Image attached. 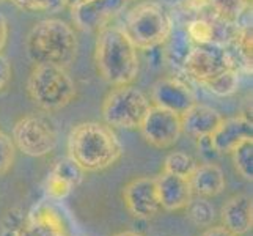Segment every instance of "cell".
Here are the masks:
<instances>
[{
  "label": "cell",
  "mask_w": 253,
  "mask_h": 236,
  "mask_svg": "<svg viewBox=\"0 0 253 236\" xmlns=\"http://www.w3.org/2000/svg\"><path fill=\"white\" fill-rule=\"evenodd\" d=\"M123 154L113 128L99 121L76 125L68 136V157L84 172H101L112 167Z\"/></svg>",
  "instance_id": "cell-1"
},
{
  "label": "cell",
  "mask_w": 253,
  "mask_h": 236,
  "mask_svg": "<svg viewBox=\"0 0 253 236\" xmlns=\"http://www.w3.org/2000/svg\"><path fill=\"white\" fill-rule=\"evenodd\" d=\"M94 63L99 76L112 87L132 84L140 71L138 49L118 25H106L98 30Z\"/></svg>",
  "instance_id": "cell-2"
},
{
  "label": "cell",
  "mask_w": 253,
  "mask_h": 236,
  "mask_svg": "<svg viewBox=\"0 0 253 236\" xmlns=\"http://www.w3.org/2000/svg\"><path fill=\"white\" fill-rule=\"evenodd\" d=\"M25 50L35 65L68 68L74 63L79 41L74 29L62 19H44L30 29Z\"/></svg>",
  "instance_id": "cell-3"
},
{
  "label": "cell",
  "mask_w": 253,
  "mask_h": 236,
  "mask_svg": "<svg viewBox=\"0 0 253 236\" xmlns=\"http://www.w3.org/2000/svg\"><path fill=\"white\" fill-rule=\"evenodd\" d=\"M27 92L30 99L44 112L66 107L77 93L76 84L66 68L35 65L29 76Z\"/></svg>",
  "instance_id": "cell-4"
},
{
  "label": "cell",
  "mask_w": 253,
  "mask_h": 236,
  "mask_svg": "<svg viewBox=\"0 0 253 236\" xmlns=\"http://www.w3.org/2000/svg\"><path fill=\"white\" fill-rule=\"evenodd\" d=\"M171 27V17L159 3L143 2L127 13L121 29L138 50H146L162 46L169 38Z\"/></svg>",
  "instance_id": "cell-5"
},
{
  "label": "cell",
  "mask_w": 253,
  "mask_h": 236,
  "mask_svg": "<svg viewBox=\"0 0 253 236\" xmlns=\"http://www.w3.org/2000/svg\"><path fill=\"white\" fill-rule=\"evenodd\" d=\"M150 98L132 84L113 87L102 101L104 123L117 129H138L151 109Z\"/></svg>",
  "instance_id": "cell-6"
},
{
  "label": "cell",
  "mask_w": 253,
  "mask_h": 236,
  "mask_svg": "<svg viewBox=\"0 0 253 236\" xmlns=\"http://www.w3.org/2000/svg\"><path fill=\"white\" fill-rule=\"evenodd\" d=\"M11 139L17 151L32 157L47 156L58 143L55 121L47 113H29L16 121Z\"/></svg>",
  "instance_id": "cell-7"
},
{
  "label": "cell",
  "mask_w": 253,
  "mask_h": 236,
  "mask_svg": "<svg viewBox=\"0 0 253 236\" xmlns=\"http://www.w3.org/2000/svg\"><path fill=\"white\" fill-rule=\"evenodd\" d=\"M233 68H236L234 60L222 45H200L192 49L182 71L205 87Z\"/></svg>",
  "instance_id": "cell-8"
},
{
  "label": "cell",
  "mask_w": 253,
  "mask_h": 236,
  "mask_svg": "<svg viewBox=\"0 0 253 236\" xmlns=\"http://www.w3.org/2000/svg\"><path fill=\"white\" fill-rule=\"evenodd\" d=\"M138 129L146 143L151 146L161 148V150L170 148L179 141L182 134L181 115L158 106H151Z\"/></svg>",
  "instance_id": "cell-9"
},
{
  "label": "cell",
  "mask_w": 253,
  "mask_h": 236,
  "mask_svg": "<svg viewBox=\"0 0 253 236\" xmlns=\"http://www.w3.org/2000/svg\"><path fill=\"white\" fill-rule=\"evenodd\" d=\"M123 200L130 216L137 219H151L161 211L156 178H135L125 186Z\"/></svg>",
  "instance_id": "cell-10"
},
{
  "label": "cell",
  "mask_w": 253,
  "mask_h": 236,
  "mask_svg": "<svg viewBox=\"0 0 253 236\" xmlns=\"http://www.w3.org/2000/svg\"><path fill=\"white\" fill-rule=\"evenodd\" d=\"M127 0H81L71 6L73 21L85 32L101 30L125 10Z\"/></svg>",
  "instance_id": "cell-11"
},
{
  "label": "cell",
  "mask_w": 253,
  "mask_h": 236,
  "mask_svg": "<svg viewBox=\"0 0 253 236\" xmlns=\"http://www.w3.org/2000/svg\"><path fill=\"white\" fill-rule=\"evenodd\" d=\"M197 102L192 89L178 77H162L153 85L151 104L182 115Z\"/></svg>",
  "instance_id": "cell-12"
},
{
  "label": "cell",
  "mask_w": 253,
  "mask_h": 236,
  "mask_svg": "<svg viewBox=\"0 0 253 236\" xmlns=\"http://www.w3.org/2000/svg\"><path fill=\"white\" fill-rule=\"evenodd\" d=\"M253 137L252 120L246 115L223 118L222 123L209 137L217 154H230L241 142Z\"/></svg>",
  "instance_id": "cell-13"
},
{
  "label": "cell",
  "mask_w": 253,
  "mask_h": 236,
  "mask_svg": "<svg viewBox=\"0 0 253 236\" xmlns=\"http://www.w3.org/2000/svg\"><path fill=\"white\" fill-rule=\"evenodd\" d=\"M222 120L223 117L215 109L195 102L181 115V128L186 136L195 141H202L214 134Z\"/></svg>",
  "instance_id": "cell-14"
},
{
  "label": "cell",
  "mask_w": 253,
  "mask_h": 236,
  "mask_svg": "<svg viewBox=\"0 0 253 236\" xmlns=\"http://www.w3.org/2000/svg\"><path fill=\"white\" fill-rule=\"evenodd\" d=\"M161 208L165 211H179L184 209L194 197L190 183L186 178L176 177L167 172H162L156 178Z\"/></svg>",
  "instance_id": "cell-15"
},
{
  "label": "cell",
  "mask_w": 253,
  "mask_h": 236,
  "mask_svg": "<svg viewBox=\"0 0 253 236\" xmlns=\"http://www.w3.org/2000/svg\"><path fill=\"white\" fill-rule=\"evenodd\" d=\"M222 225L231 233L242 236L252 230L253 200L247 194H238L226 200L222 208Z\"/></svg>",
  "instance_id": "cell-16"
},
{
  "label": "cell",
  "mask_w": 253,
  "mask_h": 236,
  "mask_svg": "<svg viewBox=\"0 0 253 236\" xmlns=\"http://www.w3.org/2000/svg\"><path fill=\"white\" fill-rule=\"evenodd\" d=\"M17 236H69L58 211L42 205L25 219Z\"/></svg>",
  "instance_id": "cell-17"
},
{
  "label": "cell",
  "mask_w": 253,
  "mask_h": 236,
  "mask_svg": "<svg viewBox=\"0 0 253 236\" xmlns=\"http://www.w3.org/2000/svg\"><path fill=\"white\" fill-rule=\"evenodd\" d=\"M189 183L194 195L203 198H214L220 195L226 186L223 170L212 162L197 165V169L189 178Z\"/></svg>",
  "instance_id": "cell-18"
},
{
  "label": "cell",
  "mask_w": 253,
  "mask_h": 236,
  "mask_svg": "<svg viewBox=\"0 0 253 236\" xmlns=\"http://www.w3.org/2000/svg\"><path fill=\"white\" fill-rule=\"evenodd\" d=\"M194 46L195 45L192 43L184 25H176V27L173 25L169 38L162 45L164 57L171 68L182 71Z\"/></svg>",
  "instance_id": "cell-19"
},
{
  "label": "cell",
  "mask_w": 253,
  "mask_h": 236,
  "mask_svg": "<svg viewBox=\"0 0 253 236\" xmlns=\"http://www.w3.org/2000/svg\"><path fill=\"white\" fill-rule=\"evenodd\" d=\"M186 30L195 46L200 45H219L217 43V25L208 19V17H195L189 21L186 25Z\"/></svg>",
  "instance_id": "cell-20"
},
{
  "label": "cell",
  "mask_w": 253,
  "mask_h": 236,
  "mask_svg": "<svg viewBox=\"0 0 253 236\" xmlns=\"http://www.w3.org/2000/svg\"><path fill=\"white\" fill-rule=\"evenodd\" d=\"M184 209L187 211V217L192 221V224H195L197 227L212 225V221L215 217V209L214 205L209 202V198L194 195Z\"/></svg>",
  "instance_id": "cell-21"
},
{
  "label": "cell",
  "mask_w": 253,
  "mask_h": 236,
  "mask_svg": "<svg viewBox=\"0 0 253 236\" xmlns=\"http://www.w3.org/2000/svg\"><path fill=\"white\" fill-rule=\"evenodd\" d=\"M197 161L184 151H171L164 161V172L189 180L197 169Z\"/></svg>",
  "instance_id": "cell-22"
},
{
  "label": "cell",
  "mask_w": 253,
  "mask_h": 236,
  "mask_svg": "<svg viewBox=\"0 0 253 236\" xmlns=\"http://www.w3.org/2000/svg\"><path fill=\"white\" fill-rule=\"evenodd\" d=\"M233 157L234 169L239 172L242 178L247 181L253 180V139L241 142L234 150L230 153Z\"/></svg>",
  "instance_id": "cell-23"
},
{
  "label": "cell",
  "mask_w": 253,
  "mask_h": 236,
  "mask_svg": "<svg viewBox=\"0 0 253 236\" xmlns=\"http://www.w3.org/2000/svg\"><path fill=\"white\" fill-rule=\"evenodd\" d=\"M238 85H239V74L238 69L233 68L230 71L223 73L222 76L212 79L211 82H208L205 85V89L217 96H230L238 90Z\"/></svg>",
  "instance_id": "cell-24"
},
{
  "label": "cell",
  "mask_w": 253,
  "mask_h": 236,
  "mask_svg": "<svg viewBox=\"0 0 253 236\" xmlns=\"http://www.w3.org/2000/svg\"><path fill=\"white\" fill-rule=\"evenodd\" d=\"M50 173H54L55 177L65 180L73 188H77L81 185L82 180H84V175H85V172L73 159H69V157L58 161L54 165V169L50 170Z\"/></svg>",
  "instance_id": "cell-25"
},
{
  "label": "cell",
  "mask_w": 253,
  "mask_h": 236,
  "mask_svg": "<svg viewBox=\"0 0 253 236\" xmlns=\"http://www.w3.org/2000/svg\"><path fill=\"white\" fill-rule=\"evenodd\" d=\"M11 2L29 13H52L66 5V0H11Z\"/></svg>",
  "instance_id": "cell-26"
},
{
  "label": "cell",
  "mask_w": 253,
  "mask_h": 236,
  "mask_svg": "<svg viewBox=\"0 0 253 236\" xmlns=\"http://www.w3.org/2000/svg\"><path fill=\"white\" fill-rule=\"evenodd\" d=\"M16 146L11 136L0 131V177H3L11 170L16 159Z\"/></svg>",
  "instance_id": "cell-27"
},
{
  "label": "cell",
  "mask_w": 253,
  "mask_h": 236,
  "mask_svg": "<svg viewBox=\"0 0 253 236\" xmlns=\"http://www.w3.org/2000/svg\"><path fill=\"white\" fill-rule=\"evenodd\" d=\"M74 188L69 185V183H66L65 180L55 177L54 173L47 175V180H46V194L49 198L52 200H63L66 198L69 194H71V190Z\"/></svg>",
  "instance_id": "cell-28"
},
{
  "label": "cell",
  "mask_w": 253,
  "mask_h": 236,
  "mask_svg": "<svg viewBox=\"0 0 253 236\" xmlns=\"http://www.w3.org/2000/svg\"><path fill=\"white\" fill-rule=\"evenodd\" d=\"M25 222V217L19 208H11L2 219V236H17Z\"/></svg>",
  "instance_id": "cell-29"
},
{
  "label": "cell",
  "mask_w": 253,
  "mask_h": 236,
  "mask_svg": "<svg viewBox=\"0 0 253 236\" xmlns=\"http://www.w3.org/2000/svg\"><path fill=\"white\" fill-rule=\"evenodd\" d=\"M11 76H13L11 63L8 62V58L0 52V93L8 89V85L11 82Z\"/></svg>",
  "instance_id": "cell-30"
},
{
  "label": "cell",
  "mask_w": 253,
  "mask_h": 236,
  "mask_svg": "<svg viewBox=\"0 0 253 236\" xmlns=\"http://www.w3.org/2000/svg\"><path fill=\"white\" fill-rule=\"evenodd\" d=\"M202 236H238V235H234L230 230H226L223 225H214V227L209 225V229H206L202 233Z\"/></svg>",
  "instance_id": "cell-31"
},
{
  "label": "cell",
  "mask_w": 253,
  "mask_h": 236,
  "mask_svg": "<svg viewBox=\"0 0 253 236\" xmlns=\"http://www.w3.org/2000/svg\"><path fill=\"white\" fill-rule=\"evenodd\" d=\"M6 38H8V22L5 17L0 14V52L6 45Z\"/></svg>",
  "instance_id": "cell-32"
},
{
  "label": "cell",
  "mask_w": 253,
  "mask_h": 236,
  "mask_svg": "<svg viewBox=\"0 0 253 236\" xmlns=\"http://www.w3.org/2000/svg\"><path fill=\"white\" fill-rule=\"evenodd\" d=\"M113 236H143L142 233H137V232H121V233H117Z\"/></svg>",
  "instance_id": "cell-33"
},
{
  "label": "cell",
  "mask_w": 253,
  "mask_h": 236,
  "mask_svg": "<svg viewBox=\"0 0 253 236\" xmlns=\"http://www.w3.org/2000/svg\"><path fill=\"white\" fill-rule=\"evenodd\" d=\"M77 2H81V0H66V5H68V6H73V5L77 3Z\"/></svg>",
  "instance_id": "cell-34"
},
{
  "label": "cell",
  "mask_w": 253,
  "mask_h": 236,
  "mask_svg": "<svg viewBox=\"0 0 253 236\" xmlns=\"http://www.w3.org/2000/svg\"><path fill=\"white\" fill-rule=\"evenodd\" d=\"M0 2H5V0H0Z\"/></svg>",
  "instance_id": "cell-35"
}]
</instances>
